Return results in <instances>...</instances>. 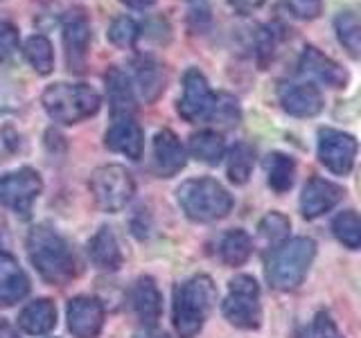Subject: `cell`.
<instances>
[{
	"mask_svg": "<svg viewBox=\"0 0 361 338\" xmlns=\"http://www.w3.org/2000/svg\"><path fill=\"white\" fill-rule=\"evenodd\" d=\"M104 140H106V146L111 151L127 156V158H131V161H140L142 158L145 135H142L140 124L135 122V118L113 120Z\"/></svg>",
	"mask_w": 361,
	"mask_h": 338,
	"instance_id": "e0dca14e",
	"label": "cell"
},
{
	"mask_svg": "<svg viewBox=\"0 0 361 338\" xmlns=\"http://www.w3.org/2000/svg\"><path fill=\"white\" fill-rule=\"evenodd\" d=\"M131 65H133V77H135V84H138V90L142 93V99L145 101H154V99L161 97L163 88H165L163 65L149 54L135 56Z\"/></svg>",
	"mask_w": 361,
	"mask_h": 338,
	"instance_id": "44dd1931",
	"label": "cell"
},
{
	"mask_svg": "<svg viewBox=\"0 0 361 338\" xmlns=\"http://www.w3.org/2000/svg\"><path fill=\"white\" fill-rule=\"evenodd\" d=\"M255 167V149L246 142H237L228 149V163H226V172H228V178L235 185H244L248 178H251V172Z\"/></svg>",
	"mask_w": 361,
	"mask_h": 338,
	"instance_id": "4316f807",
	"label": "cell"
},
{
	"mask_svg": "<svg viewBox=\"0 0 361 338\" xmlns=\"http://www.w3.org/2000/svg\"><path fill=\"white\" fill-rule=\"evenodd\" d=\"M217 95L208 86V79L203 77L201 70L190 68L183 75V95L178 99V115L185 122H210Z\"/></svg>",
	"mask_w": 361,
	"mask_h": 338,
	"instance_id": "9c48e42d",
	"label": "cell"
},
{
	"mask_svg": "<svg viewBox=\"0 0 361 338\" xmlns=\"http://www.w3.org/2000/svg\"><path fill=\"white\" fill-rule=\"evenodd\" d=\"M18 48V30L14 23L0 20V59L7 61Z\"/></svg>",
	"mask_w": 361,
	"mask_h": 338,
	"instance_id": "d590c367",
	"label": "cell"
},
{
	"mask_svg": "<svg viewBox=\"0 0 361 338\" xmlns=\"http://www.w3.org/2000/svg\"><path fill=\"white\" fill-rule=\"evenodd\" d=\"M122 3L127 5V7H131V9H145V7L154 5L156 0H122Z\"/></svg>",
	"mask_w": 361,
	"mask_h": 338,
	"instance_id": "ab89813d",
	"label": "cell"
},
{
	"mask_svg": "<svg viewBox=\"0 0 361 338\" xmlns=\"http://www.w3.org/2000/svg\"><path fill=\"white\" fill-rule=\"evenodd\" d=\"M319 161L325 169H330L336 176L350 174L355 167V158L359 151V142L355 135L336 131V129H321L319 131Z\"/></svg>",
	"mask_w": 361,
	"mask_h": 338,
	"instance_id": "30bf717a",
	"label": "cell"
},
{
	"mask_svg": "<svg viewBox=\"0 0 361 338\" xmlns=\"http://www.w3.org/2000/svg\"><path fill=\"white\" fill-rule=\"evenodd\" d=\"M0 338H18L14 327H11L5 318H0Z\"/></svg>",
	"mask_w": 361,
	"mask_h": 338,
	"instance_id": "f35d334b",
	"label": "cell"
},
{
	"mask_svg": "<svg viewBox=\"0 0 361 338\" xmlns=\"http://www.w3.org/2000/svg\"><path fill=\"white\" fill-rule=\"evenodd\" d=\"M43 106L54 122L77 124L95 115L102 97L88 84H52L43 93Z\"/></svg>",
	"mask_w": 361,
	"mask_h": 338,
	"instance_id": "5b68a950",
	"label": "cell"
},
{
	"mask_svg": "<svg viewBox=\"0 0 361 338\" xmlns=\"http://www.w3.org/2000/svg\"><path fill=\"white\" fill-rule=\"evenodd\" d=\"M43 189V180L37 169L20 167L0 176V206L16 212L18 217H27L34 201Z\"/></svg>",
	"mask_w": 361,
	"mask_h": 338,
	"instance_id": "ba28073f",
	"label": "cell"
},
{
	"mask_svg": "<svg viewBox=\"0 0 361 338\" xmlns=\"http://www.w3.org/2000/svg\"><path fill=\"white\" fill-rule=\"evenodd\" d=\"M18 325L25 334L43 336L54 330L56 325V307L52 300H34L18 315Z\"/></svg>",
	"mask_w": 361,
	"mask_h": 338,
	"instance_id": "603a6c76",
	"label": "cell"
},
{
	"mask_svg": "<svg viewBox=\"0 0 361 338\" xmlns=\"http://www.w3.org/2000/svg\"><path fill=\"white\" fill-rule=\"evenodd\" d=\"M106 95L111 104V118L122 120V118H135L138 113V101H135L133 84L129 75L118 65H111L106 70Z\"/></svg>",
	"mask_w": 361,
	"mask_h": 338,
	"instance_id": "2e32d148",
	"label": "cell"
},
{
	"mask_svg": "<svg viewBox=\"0 0 361 338\" xmlns=\"http://www.w3.org/2000/svg\"><path fill=\"white\" fill-rule=\"evenodd\" d=\"M27 253L39 275L54 287H66L77 273L75 255L50 225H34L27 234Z\"/></svg>",
	"mask_w": 361,
	"mask_h": 338,
	"instance_id": "6da1fadb",
	"label": "cell"
},
{
	"mask_svg": "<svg viewBox=\"0 0 361 338\" xmlns=\"http://www.w3.org/2000/svg\"><path fill=\"white\" fill-rule=\"evenodd\" d=\"M133 338H169V334H165L163 330H158L156 325H142V330L135 332Z\"/></svg>",
	"mask_w": 361,
	"mask_h": 338,
	"instance_id": "74e56055",
	"label": "cell"
},
{
	"mask_svg": "<svg viewBox=\"0 0 361 338\" xmlns=\"http://www.w3.org/2000/svg\"><path fill=\"white\" fill-rule=\"evenodd\" d=\"M129 302L133 313L138 315L142 325H156V320L163 313V296L152 277L135 280L129 293Z\"/></svg>",
	"mask_w": 361,
	"mask_h": 338,
	"instance_id": "ffe728a7",
	"label": "cell"
},
{
	"mask_svg": "<svg viewBox=\"0 0 361 338\" xmlns=\"http://www.w3.org/2000/svg\"><path fill=\"white\" fill-rule=\"evenodd\" d=\"M188 149L203 165H219L226 156V142L217 131H199L190 138Z\"/></svg>",
	"mask_w": 361,
	"mask_h": 338,
	"instance_id": "d4e9b609",
	"label": "cell"
},
{
	"mask_svg": "<svg viewBox=\"0 0 361 338\" xmlns=\"http://www.w3.org/2000/svg\"><path fill=\"white\" fill-rule=\"evenodd\" d=\"M296 338H343V334L338 332V327L330 313L319 311L307 327L296 332Z\"/></svg>",
	"mask_w": 361,
	"mask_h": 338,
	"instance_id": "d6a6232c",
	"label": "cell"
},
{
	"mask_svg": "<svg viewBox=\"0 0 361 338\" xmlns=\"http://www.w3.org/2000/svg\"><path fill=\"white\" fill-rule=\"evenodd\" d=\"M217 300V287L208 275H195L174 291L172 320L180 338H192L201 332L208 313Z\"/></svg>",
	"mask_w": 361,
	"mask_h": 338,
	"instance_id": "7a4b0ae2",
	"label": "cell"
},
{
	"mask_svg": "<svg viewBox=\"0 0 361 338\" xmlns=\"http://www.w3.org/2000/svg\"><path fill=\"white\" fill-rule=\"evenodd\" d=\"M23 52H25V59L27 63L37 70L39 75H50L52 68H54V50H52V43L41 37V34H34L25 41L23 45Z\"/></svg>",
	"mask_w": 361,
	"mask_h": 338,
	"instance_id": "f1b7e54d",
	"label": "cell"
},
{
	"mask_svg": "<svg viewBox=\"0 0 361 338\" xmlns=\"http://www.w3.org/2000/svg\"><path fill=\"white\" fill-rule=\"evenodd\" d=\"M30 280L25 270L20 268L14 255L0 251V307H11V304L27 298Z\"/></svg>",
	"mask_w": 361,
	"mask_h": 338,
	"instance_id": "d6986e66",
	"label": "cell"
},
{
	"mask_svg": "<svg viewBox=\"0 0 361 338\" xmlns=\"http://www.w3.org/2000/svg\"><path fill=\"white\" fill-rule=\"evenodd\" d=\"M221 313L240 330H257L262 323L259 287L251 275H237L231 280L228 298L221 302Z\"/></svg>",
	"mask_w": 361,
	"mask_h": 338,
	"instance_id": "8992f818",
	"label": "cell"
},
{
	"mask_svg": "<svg viewBox=\"0 0 361 338\" xmlns=\"http://www.w3.org/2000/svg\"><path fill=\"white\" fill-rule=\"evenodd\" d=\"M138 37H140V25L129 16L116 18L109 27V39L113 45H118V48H133Z\"/></svg>",
	"mask_w": 361,
	"mask_h": 338,
	"instance_id": "1f68e13d",
	"label": "cell"
},
{
	"mask_svg": "<svg viewBox=\"0 0 361 338\" xmlns=\"http://www.w3.org/2000/svg\"><path fill=\"white\" fill-rule=\"evenodd\" d=\"M90 194L106 212L122 210L135 194V180L122 165L97 167L90 176Z\"/></svg>",
	"mask_w": 361,
	"mask_h": 338,
	"instance_id": "52a82bcc",
	"label": "cell"
},
{
	"mask_svg": "<svg viewBox=\"0 0 361 338\" xmlns=\"http://www.w3.org/2000/svg\"><path fill=\"white\" fill-rule=\"evenodd\" d=\"M267 0H228V5L237 11V14H253L259 7H262Z\"/></svg>",
	"mask_w": 361,
	"mask_h": 338,
	"instance_id": "8d00e7d4",
	"label": "cell"
},
{
	"mask_svg": "<svg viewBox=\"0 0 361 338\" xmlns=\"http://www.w3.org/2000/svg\"><path fill=\"white\" fill-rule=\"evenodd\" d=\"M240 118H242V113H240V104H237V99L233 95H228V93H219L210 122L221 124V127H235V124L240 122Z\"/></svg>",
	"mask_w": 361,
	"mask_h": 338,
	"instance_id": "836d02e7",
	"label": "cell"
},
{
	"mask_svg": "<svg viewBox=\"0 0 361 338\" xmlns=\"http://www.w3.org/2000/svg\"><path fill=\"white\" fill-rule=\"evenodd\" d=\"M88 257L99 270H118L122 266V251L111 228H99L88 242Z\"/></svg>",
	"mask_w": 361,
	"mask_h": 338,
	"instance_id": "7402d4cb",
	"label": "cell"
},
{
	"mask_svg": "<svg viewBox=\"0 0 361 338\" xmlns=\"http://www.w3.org/2000/svg\"><path fill=\"white\" fill-rule=\"evenodd\" d=\"M336 39L353 59H361V16L355 11H341L334 18Z\"/></svg>",
	"mask_w": 361,
	"mask_h": 338,
	"instance_id": "484cf974",
	"label": "cell"
},
{
	"mask_svg": "<svg viewBox=\"0 0 361 338\" xmlns=\"http://www.w3.org/2000/svg\"><path fill=\"white\" fill-rule=\"evenodd\" d=\"M104 327V307L97 298L77 296L68 302V330L75 338H97Z\"/></svg>",
	"mask_w": 361,
	"mask_h": 338,
	"instance_id": "7c38bea8",
	"label": "cell"
},
{
	"mask_svg": "<svg viewBox=\"0 0 361 338\" xmlns=\"http://www.w3.org/2000/svg\"><path fill=\"white\" fill-rule=\"evenodd\" d=\"M316 257V244L310 237H293L274 248L267 259V280L278 291L296 289L307 275Z\"/></svg>",
	"mask_w": 361,
	"mask_h": 338,
	"instance_id": "3957f363",
	"label": "cell"
},
{
	"mask_svg": "<svg viewBox=\"0 0 361 338\" xmlns=\"http://www.w3.org/2000/svg\"><path fill=\"white\" fill-rule=\"evenodd\" d=\"M298 73L305 77H312L314 82H319L327 88H345L350 79L348 70L341 63H336L319 48H314V45H307L302 50L298 61Z\"/></svg>",
	"mask_w": 361,
	"mask_h": 338,
	"instance_id": "8fae6325",
	"label": "cell"
},
{
	"mask_svg": "<svg viewBox=\"0 0 361 338\" xmlns=\"http://www.w3.org/2000/svg\"><path fill=\"white\" fill-rule=\"evenodd\" d=\"M176 199L188 217L199 223L219 221L233 210V196L214 178L185 180L176 189Z\"/></svg>",
	"mask_w": 361,
	"mask_h": 338,
	"instance_id": "277c9868",
	"label": "cell"
},
{
	"mask_svg": "<svg viewBox=\"0 0 361 338\" xmlns=\"http://www.w3.org/2000/svg\"><path fill=\"white\" fill-rule=\"evenodd\" d=\"M253 253V242L244 230H231L224 234V239L219 244V255L224 259V264L228 266H242Z\"/></svg>",
	"mask_w": 361,
	"mask_h": 338,
	"instance_id": "83f0119b",
	"label": "cell"
},
{
	"mask_svg": "<svg viewBox=\"0 0 361 338\" xmlns=\"http://www.w3.org/2000/svg\"><path fill=\"white\" fill-rule=\"evenodd\" d=\"M289 228H291V223H289V219L285 217V214H280V212H269L267 217H264L262 221H259V225H257V234H259V239H262L264 246L276 248V246H280L282 242H287Z\"/></svg>",
	"mask_w": 361,
	"mask_h": 338,
	"instance_id": "4dcf8cb0",
	"label": "cell"
},
{
	"mask_svg": "<svg viewBox=\"0 0 361 338\" xmlns=\"http://www.w3.org/2000/svg\"><path fill=\"white\" fill-rule=\"evenodd\" d=\"M280 106L293 118H314L323 111V95L319 86L310 82H285L278 88Z\"/></svg>",
	"mask_w": 361,
	"mask_h": 338,
	"instance_id": "4fadbf2b",
	"label": "cell"
},
{
	"mask_svg": "<svg viewBox=\"0 0 361 338\" xmlns=\"http://www.w3.org/2000/svg\"><path fill=\"white\" fill-rule=\"evenodd\" d=\"M332 232L350 251H359L361 248V217L355 210H345L341 214H336L332 221Z\"/></svg>",
	"mask_w": 361,
	"mask_h": 338,
	"instance_id": "f546056e",
	"label": "cell"
},
{
	"mask_svg": "<svg viewBox=\"0 0 361 338\" xmlns=\"http://www.w3.org/2000/svg\"><path fill=\"white\" fill-rule=\"evenodd\" d=\"M188 163V154L185 146L180 144V140L176 138V133L172 131H161L154 138V172L161 178H169L178 174L180 169Z\"/></svg>",
	"mask_w": 361,
	"mask_h": 338,
	"instance_id": "ac0fdd59",
	"label": "cell"
},
{
	"mask_svg": "<svg viewBox=\"0 0 361 338\" xmlns=\"http://www.w3.org/2000/svg\"><path fill=\"white\" fill-rule=\"evenodd\" d=\"M264 169H267V180L274 192L285 194L291 189L293 178H296V161L287 154L274 151L264 158Z\"/></svg>",
	"mask_w": 361,
	"mask_h": 338,
	"instance_id": "cb8c5ba5",
	"label": "cell"
},
{
	"mask_svg": "<svg viewBox=\"0 0 361 338\" xmlns=\"http://www.w3.org/2000/svg\"><path fill=\"white\" fill-rule=\"evenodd\" d=\"M88 45H90V25L88 18L82 11H73L63 23V48L66 61L73 73H82L88 59Z\"/></svg>",
	"mask_w": 361,
	"mask_h": 338,
	"instance_id": "5bb4252c",
	"label": "cell"
},
{
	"mask_svg": "<svg viewBox=\"0 0 361 338\" xmlns=\"http://www.w3.org/2000/svg\"><path fill=\"white\" fill-rule=\"evenodd\" d=\"M343 199V187H338L332 180L310 178L300 194V210L305 219H316L321 214L330 212L338 201Z\"/></svg>",
	"mask_w": 361,
	"mask_h": 338,
	"instance_id": "9a60e30c",
	"label": "cell"
},
{
	"mask_svg": "<svg viewBox=\"0 0 361 338\" xmlns=\"http://www.w3.org/2000/svg\"><path fill=\"white\" fill-rule=\"evenodd\" d=\"M282 5H285V9L293 18H300V20H314V18H319L323 11L321 0H282Z\"/></svg>",
	"mask_w": 361,
	"mask_h": 338,
	"instance_id": "e575fe53",
	"label": "cell"
}]
</instances>
